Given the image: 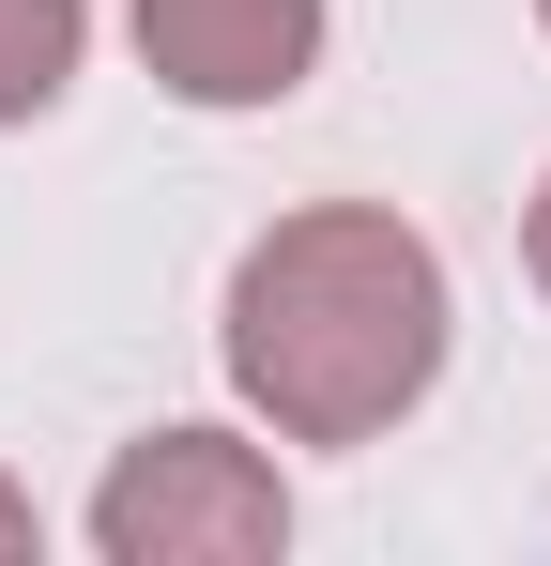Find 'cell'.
I'll return each instance as SVG.
<instances>
[{
  "label": "cell",
  "instance_id": "cell-1",
  "mask_svg": "<svg viewBox=\"0 0 551 566\" xmlns=\"http://www.w3.org/2000/svg\"><path fill=\"white\" fill-rule=\"evenodd\" d=\"M445 368V261L383 199L276 214L230 276V382L276 444H383Z\"/></svg>",
  "mask_w": 551,
  "mask_h": 566
},
{
  "label": "cell",
  "instance_id": "cell-3",
  "mask_svg": "<svg viewBox=\"0 0 551 566\" xmlns=\"http://www.w3.org/2000/svg\"><path fill=\"white\" fill-rule=\"evenodd\" d=\"M138 62L184 107H291L322 62V0H138Z\"/></svg>",
  "mask_w": 551,
  "mask_h": 566
},
{
  "label": "cell",
  "instance_id": "cell-7",
  "mask_svg": "<svg viewBox=\"0 0 551 566\" xmlns=\"http://www.w3.org/2000/svg\"><path fill=\"white\" fill-rule=\"evenodd\" d=\"M537 15H551V0H537Z\"/></svg>",
  "mask_w": 551,
  "mask_h": 566
},
{
  "label": "cell",
  "instance_id": "cell-2",
  "mask_svg": "<svg viewBox=\"0 0 551 566\" xmlns=\"http://www.w3.org/2000/svg\"><path fill=\"white\" fill-rule=\"evenodd\" d=\"M92 552L107 566H261V552H291V490L230 429H154L92 490Z\"/></svg>",
  "mask_w": 551,
  "mask_h": 566
},
{
  "label": "cell",
  "instance_id": "cell-4",
  "mask_svg": "<svg viewBox=\"0 0 551 566\" xmlns=\"http://www.w3.org/2000/svg\"><path fill=\"white\" fill-rule=\"evenodd\" d=\"M77 31H92V0H0V123L62 107V77H77Z\"/></svg>",
  "mask_w": 551,
  "mask_h": 566
},
{
  "label": "cell",
  "instance_id": "cell-5",
  "mask_svg": "<svg viewBox=\"0 0 551 566\" xmlns=\"http://www.w3.org/2000/svg\"><path fill=\"white\" fill-rule=\"evenodd\" d=\"M31 552V490H15V474H0V566Z\"/></svg>",
  "mask_w": 551,
  "mask_h": 566
},
{
  "label": "cell",
  "instance_id": "cell-6",
  "mask_svg": "<svg viewBox=\"0 0 551 566\" xmlns=\"http://www.w3.org/2000/svg\"><path fill=\"white\" fill-rule=\"evenodd\" d=\"M521 261H537V291H551V185H537V214H521Z\"/></svg>",
  "mask_w": 551,
  "mask_h": 566
}]
</instances>
